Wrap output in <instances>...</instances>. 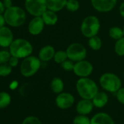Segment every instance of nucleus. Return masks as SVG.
Here are the masks:
<instances>
[{"mask_svg":"<svg viewBox=\"0 0 124 124\" xmlns=\"http://www.w3.org/2000/svg\"><path fill=\"white\" fill-rule=\"evenodd\" d=\"M109 36L110 38L115 39V41L123 37V28L118 27V26H112L109 29Z\"/></svg>","mask_w":124,"mask_h":124,"instance_id":"obj_23","label":"nucleus"},{"mask_svg":"<svg viewBox=\"0 0 124 124\" xmlns=\"http://www.w3.org/2000/svg\"><path fill=\"white\" fill-rule=\"evenodd\" d=\"M80 5L78 0H67V5H66V9L71 12L75 13L77 12L80 9Z\"/></svg>","mask_w":124,"mask_h":124,"instance_id":"obj_26","label":"nucleus"},{"mask_svg":"<svg viewBox=\"0 0 124 124\" xmlns=\"http://www.w3.org/2000/svg\"><path fill=\"white\" fill-rule=\"evenodd\" d=\"M8 63L13 68L16 67L19 64V58H17V57L11 55V57H10V60L8 61Z\"/></svg>","mask_w":124,"mask_h":124,"instance_id":"obj_33","label":"nucleus"},{"mask_svg":"<svg viewBox=\"0 0 124 124\" xmlns=\"http://www.w3.org/2000/svg\"><path fill=\"white\" fill-rule=\"evenodd\" d=\"M18 82L16 81V80L12 81V82L10 83V85H9V87H10V88L11 90H15V89H16V88H18Z\"/></svg>","mask_w":124,"mask_h":124,"instance_id":"obj_35","label":"nucleus"},{"mask_svg":"<svg viewBox=\"0 0 124 124\" xmlns=\"http://www.w3.org/2000/svg\"><path fill=\"white\" fill-rule=\"evenodd\" d=\"M117 100L122 104H124V88H120L116 92Z\"/></svg>","mask_w":124,"mask_h":124,"instance_id":"obj_32","label":"nucleus"},{"mask_svg":"<svg viewBox=\"0 0 124 124\" xmlns=\"http://www.w3.org/2000/svg\"><path fill=\"white\" fill-rule=\"evenodd\" d=\"M67 59H69V58H68L67 53L66 50H60L55 51V53L53 57V61L56 64H61L64 61H65Z\"/></svg>","mask_w":124,"mask_h":124,"instance_id":"obj_24","label":"nucleus"},{"mask_svg":"<svg viewBox=\"0 0 124 124\" xmlns=\"http://www.w3.org/2000/svg\"><path fill=\"white\" fill-rule=\"evenodd\" d=\"M101 28L99 18L95 16H88L82 21L80 25L81 34L86 38L98 35Z\"/></svg>","mask_w":124,"mask_h":124,"instance_id":"obj_5","label":"nucleus"},{"mask_svg":"<svg viewBox=\"0 0 124 124\" xmlns=\"http://www.w3.org/2000/svg\"><path fill=\"white\" fill-rule=\"evenodd\" d=\"M21 124H42V122L37 117L30 115L25 117Z\"/></svg>","mask_w":124,"mask_h":124,"instance_id":"obj_31","label":"nucleus"},{"mask_svg":"<svg viewBox=\"0 0 124 124\" xmlns=\"http://www.w3.org/2000/svg\"><path fill=\"white\" fill-rule=\"evenodd\" d=\"M42 18L46 26H55L58 21V15L56 14L55 12H53L50 10H47L42 15Z\"/></svg>","mask_w":124,"mask_h":124,"instance_id":"obj_18","label":"nucleus"},{"mask_svg":"<svg viewBox=\"0 0 124 124\" xmlns=\"http://www.w3.org/2000/svg\"><path fill=\"white\" fill-rule=\"evenodd\" d=\"M114 50L117 55L124 56V37L116 40L114 45Z\"/></svg>","mask_w":124,"mask_h":124,"instance_id":"obj_25","label":"nucleus"},{"mask_svg":"<svg viewBox=\"0 0 124 124\" xmlns=\"http://www.w3.org/2000/svg\"><path fill=\"white\" fill-rule=\"evenodd\" d=\"M94 105L91 99H82L76 106V111L80 115H88L91 112Z\"/></svg>","mask_w":124,"mask_h":124,"instance_id":"obj_15","label":"nucleus"},{"mask_svg":"<svg viewBox=\"0 0 124 124\" xmlns=\"http://www.w3.org/2000/svg\"><path fill=\"white\" fill-rule=\"evenodd\" d=\"M108 95L104 91H98L94 97L91 99L94 107L97 108L104 107L108 102Z\"/></svg>","mask_w":124,"mask_h":124,"instance_id":"obj_17","label":"nucleus"},{"mask_svg":"<svg viewBox=\"0 0 124 124\" xmlns=\"http://www.w3.org/2000/svg\"><path fill=\"white\" fill-rule=\"evenodd\" d=\"M91 124H115V123L109 115L99 112L91 119Z\"/></svg>","mask_w":124,"mask_h":124,"instance_id":"obj_16","label":"nucleus"},{"mask_svg":"<svg viewBox=\"0 0 124 124\" xmlns=\"http://www.w3.org/2000/svg\"><path fill=\"white\" fill-rule=\"evenodd\" d=\"M3 15L6 24L14 28L21 26L26 20V11L18 6H13L6 9Z\"/></svg>","mask_w":124,"mask_h":124,"instance_id":"obj_2","label":"nucleus"},{"mask_svg":"<svg viewBox=\"0 0 124 124\" xmlns=\"http://www.w3.org/2000/svg\"><path fill=\"white\" fill-rule=\"evenodd\" d=\"M10 53L11 55L21 58H25L33 53V46L31 43L23 38H18L13 40L10 45Z\"/></svg>","mask_w":124,"mask_h":124,"instance_id":"obj_3","label":"nucleus"},{"mask_svg":"<svg viewBox=\"0 0 124 124\" xmlns=\"http://www.w3.org/2000/svg\"><path fill=\"white\" fill-rule=\"evenodd\" d=\"M68 58L75 63L85 59L87 56V49L85 47L79 42L70 44L66 49Z\"/></svg>","mask_w":124,"mask_h":124,"instance_id":"obj_8","label":"nucleus"},{"mask_svg":"<svg viewBox=\"0 0 124 124\" xmlns=\"http://www.w3.org/2000/svg\"><path fill=\"white\" fill-rule=\"evenodd\" d=\"M5 10H6V9H5V6H4L3 2L0 0V14L3 15L4 13L5 12Z\"/></svg>","mask_w":124,"mask_h":124,"instance_id":"obj_38","label":"nucleus"},{"mask_svg":"<svg viewBox=\"0 0 124 124\" xmlns=\"http://www.w3.org/2000/svg\"><path fill=\"white\" fill-rule=\"evenodd\" d=\"M64 88V81L62 80L60 78L55 77L53 78V80L50 82V89L51 91L55 93H62Z\"/></svg>","mask_w":124,"mask_h":124,"instance_id":"obj_20","label":"nucleus"},{"mask_svg":"<svg viewBox=\"0 0 124 124\" xmlns=\"http://www.w3.org/2000/svg\"><path fill=\"white\" fill-rule=\"evenodd\" d=\"M11 96L5 91L0 92V109L7 108L11 103Z\"/></svg>","mask_w":124,"mask_h":124,"instance_id":"obj_22","label":"nucleus"},{"mask_svg":"<svg viewBox=\"0 0 124 124\" xmlns=\"http://www.w3.org/2000/svg\"><path fill=\"white\" fill-rule=\"evenodd\" d=\"M4 6L5 8V9H8L11 7H13V2L12 0H2Z\"/></svg>","mask_w":124,"mask_h":124,"instance_id":"obj_34","label":"nucleus"},{"mask_svg":"<svg viewBox=\"0 0 124 124\" xmlns=\"http://www.w3.org/2000/svg\"><path fill=\"white\" fill-rule=\"evenodd\" d=\"M5 24H6V22H5L4 15L0 14V29H2L3 26H5Z\"/></svg>","mask_w":124,"mask_h":124,"instance_id":"obj_37","label":"nucleus"},{"mask_svg":"<svg viewBox=\"0 0 124 124\" xmlns=\"http://www.w3.org/2000/svg\"><path fill=\"white\" fill-rule=\"evenodd\" d=\"M11 57V54L10 51L6 50H0V64L8 63V61Z\"/></svg>","mask_w":124,"mask_h":124,"instance_id":"obj_30","label":"nucleus"},{"mask_svg":"<svg viewBox=\"0 0 124 124\" xmlns=\"http://www.w3.org/2000/svg\"><path fill=\"white\" fill-rule=\"evenodd\" d=\"M123 34H124V25H123Z\"/></svg>","mask_w":124,"mask_h":124,"instance_id":"obj_39","label":"nucleus"},{"mask_svg":"<svg viewBox=\"0 0 124 124\" xmlns=\"http://www.w3.org/2000/svg\"><path fill=\"white\" fill-rule=\"evenodd\" d=\"M88 45L92 50H94V51L99 50L102 45L101 39L98 35L91 37L88 38Z\"/></svg>","mask_w":124,"mask_h":124,"instance_id":"obj_21","label":"nucleus"},{"mask_svg":"<svg viewBox=\"0 0 124 124\" xmlns=\"http://www.w3.org/2000/svg\"><path fill=\"white\" fill-rule=\"evenodd\" d=\"M74 96L67 92H62L58 94L55 98V104L57 107L61 109H67L72 107L75 103Z\"/></svg>","mask_w":124,"mask_h":124,"instance_id":"obj_11","label":"nucleus"},{"mask_svg":"<svg viewBox=\"0 0 124 124\" xmlns=\"http://www.w3.org/2000/svg\"><path fill=\"white\" fill-rule=\"evenodd\" d=\"M76 90L82 99H92L99 91L95 81L88 78H80L76 83Z\"/></svg>","mask_w":124,"mask_h":124,"instance_id":"obj_1","label":"nucleus"},{"mask_svg":"<svg viewBox=\"0 0 124 124\" xmlns=\"http://www.w3.org/2000/svg\"><path fill=\"white\" fill-rule=\"evenodd\" d=\"M93 72V66L90 61L84 59L75 63L74 74L79 78H88Z\"/></svg>","mask_w":124,"mask_h":124,"instance_id":"obj_9","label":"nucleus"},{"mask_svg":"<svg viewBox=\"0 0 124 124\" xmlns=\"http://www.w3.org/2000/svg\"><path fill=\"white\" fill-rule=\"evenodd\" d=\"M24 6L26 12L33 17L42 16L47 10V0H25Z\"/></svg>","mask_w":124,"mask_h":124,"instance_id":"obj_7","label":"nucleus"},{"mask_svg":"<svg viewBox=\"0 0 124 124\" xmlns=\"http://www.w3.org/2000/svg\"><path fill=\"white\" fill-rule=\"evenodd\" d=\"M41 62L42 61L38 57L31 55L23 58L20 66L21 74L25 78L34 76L39 70Z\"/></svg>","mask_w":124,"mask_h":124,"instance_id":"obj_4","label":"nucleus"},{"mask_svg":"<svg viewBox=\"0 0 124 124\" xmlns=\"http://www.w3.org/2000/svg\"><path fill=\"white\" fill-rule=\"evenodd\" d=\"M99 83L104 91L110 93H116L122 86L120 78L112 72H106L101 75L99 78Z\"/></svg>","mask_w":124,"mask_h":124,"instance_id":"obj_6","label":"nucleus"},{"mask_svg":"<svg viewBox=\"0 0 124 124\" xmlns=\"http://www.w3.org/2000/svg\"><path fill=\"white\" fill-rule=\"evenodd\" d=\"M13 72V67L9 64V63H5L0 64V76L7 77L10 75Z\"/></svg>","mask_w":124,"mask_h":124,"instance_id":"obj_27","label":"nucleus"},{"mask_svg":"<svg viewBox=\"0 0 124 124\" xmlns=\"http://www.w3.org/2000/svg\"><path fill=\"white\" fill-rule=\"evenodd\" d=\"M123 79H124V71H123Z\"/></svg>","mask_w":124,"mask_h":124,"instance_id":"obj_40","label":"nucleus"},{"mask_svg":"<svg viewBox=\"0 0 124 124\" xmlns=\"http://www.w3.org/2000/svg\"><path fill=\"white\" fill-rule=\"evenodd\" d=\"M119 13H120V16L124 18V1L120 4L119 7Z\"/></svg>","mask_w":124,"mask_h":124,"instance_id":"obj_36","label":"nucleus"},{"mask_svg":"<svg viewBox=\"0 0 124 124\" xmlns=\"http://www.w3.org/2000/svg\"><path fill=\"white\" fill-rule=\"evenodd\" d=\"M55 53V50L53 46L50 45H47L43 46L39 51L38 58L42 62H48L53 59L54 55Z\"/></svg>","mask_w":124,"mask_h":124,"instance_id":"obj_14","label":"nucleus"},{"mask_svg":"<svg viewBox=\"0 0 124 124\" xmlns=\"http://www.w3.org/2000/svg\"><path fill=\"white\" fill-rule=\"evenodd\" d=\"M61 67L66 72H73L74 67H75V62L70 59H67L61 64Z\"/></svg>","mask_w":124,"mask_h":124,"instance_id":"obj_29","label":"nucleus"},{"mask_svg":"<svg viewBox=\"0 0 124 124\" xmlns=\"http://www.w3.org/2000/svg\"><path fill=\"white\" fill-rule=\"evenodd\" d=\"M45 26V24L41 16L34 17L28 24L29 33L33 36H37L42 32Z\"/></svg>","mask_w":124,"mask_h":124,"instance_id":"obj_12","label":"nucleus"},{"mask_svg":"<svg viewBox=\"0 0 124 124\" xmlns=\"http://www.w3.org/2000/svg\"><path fill=\"white\" fill-rule=\"evenodd\" d=\"M67 0H47V9L53 12H59L66 8Z\"/></svg>","mask_w":124,"mask_h":124,"instance_id":"obj_19","label":"nucleus"},{"mask_svg":"<svg viewBox=\"0 0 124 124\" xmlns=\"http://www.w3.org/2000/svg\"><path fill=\"white\" fill-rule=\"evenodd\" d=\"M73 124H91V119L85 115H79L74 118Z\"/></svg>","mask_w":124,"mask_h":124,"instance_id":"obj_28","label":"nucleus"},{"mask_svg":"<svg viewBox=\"0 0 124 124\" xmlns=\"http://www.w3.org/2000/svg\"><path fill=\"white\" fill-rule=\"evenodd\" d=\"M117 0H91L93 8L99 13H108L117 5Z\"/></svg>","mask_w":124,"mask_h":124,"instance_id":"obj_10","label":"nucleus"},{"mask_svg":"<svg viewBox=\"0 0 124 124\" xmlns=\"http://www.w3.org/2000/svg\"><path fill=\"white\" fill-rule=\"evenodd\" d=\"M13 40V33L9 27L5 26L0 29V47H9Z\"/></svg>","mask_w":124,"mask_h":124,"instance_id":"obj_13","label":"nucleus"}]
</instances>
